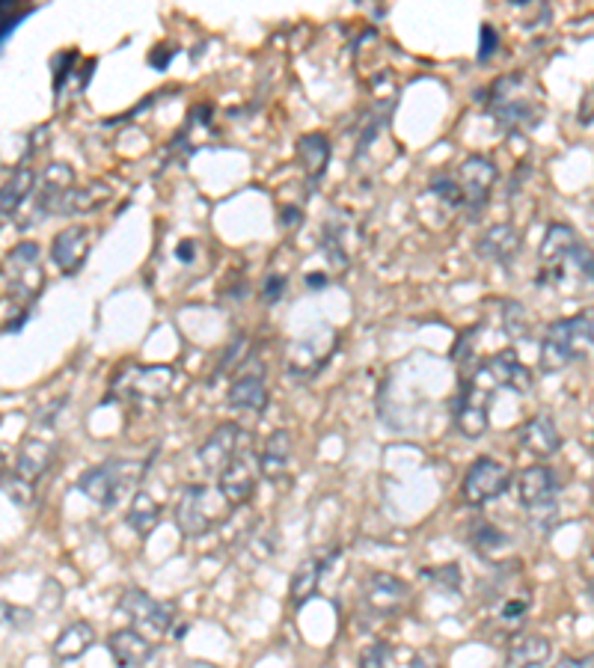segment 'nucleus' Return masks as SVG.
<instances>
[{
  "label": "nucleus",
  "instance_id": "nucleus-20",
  "mask_svg": "<svg viewBox=\"0 0 594 668\" xmlns=\"http://www.w3.org/2000/svg\"><path fill=\"white\" fill-rule=\"evenodd\" d=\"M336 556H339V549L330 547L327 553H324V556H313V559H306L301 568L294 570L292 589H289V598H292L294 609L306 606V603L315 598V591H318V582H322L324 574L330 570V565L336 561Z\"/></svg>",
  "mask_w": 594,
  "mask_h": 668
},
{
  "label": "nucleus",
  "instance_id": "nucleus-8",
  "mask_svg": "<svg viewBox=\"0 0 594 668\" xmlns=\"http://www.w3.org/2000/svg\"><path fill=\"white\" fill-rule=\"evenodd\" d=\"M120 609L132 619L137 633H146V636L152 638L167 636L172 630V624H176V603L155 600L152 594H146V591L141 589L122 591Z\"/></svg>",
  "mask_w": 594,
  "mask_h": 668
},
{
  "label": "nucleus",
  "instance_id": "nucleus-54",
  "mask_svg": "<svg viewBox=\"0 0 594 668\" xmlns=\"http://www.w3.org/2000/svg\"><path fill=\"white\" fill-rule=\"evenodd\" d=\"M306 286L313 291L324 289V286H327V277H324V274H310V277H306Z\"/></svg>",
  "mask_w": 594,
  "mask_h": 668
},
{
  "label": "nucleus",
  "instance_id": "nucleus-13",
  "mask_svg": "<svg viewBox=\"0 0 594 668\" xmlns=\"http://www.w3.org/2000/svg\"><path fill=\"white\" fill-rule=\"evenodd\" d=\"M407 598H411L407 582L393 577V574H372V577L366 579L363 606L369 609L372 615H378V619H393V615H399L404 603H407Z\"/></svg>",
  "mask_w": 594,
  "mask_h": 668
},
{
  "label": "nucleus",
  "instance_id": "nucleus-11",
  "mask_svg": "<svg viewBox=\"0 0 594 668\" xmlns=\"http://www.w3.org/2000/svg\"><path fill=\"white\" fill-rule=\"evenodd\" d=\"M455 179L461 185L463 211L470 214V220H479V214H482L487 200H491V190H494L496 179H500V170H496L491 160L482 158V155H470L458 167Z\"/></svg>",
  "mask_w": 594,
  "mask_h": 668
},
{
  "label": "nucleus",
  "instance_id": "nucleus-27",
  "mask_svg": "<svg viewBox=\"0 0 594 668\" xmlns=\"http://www.w3.org/2000/svg\"><path fill=\"white\" fill-rule=\"evenodd\" d=\"M92 645H96V630H92V624L75 621V624L63 630L60 636L54 638L51 650H54V657L60 659V663H75V659H81Z\"/></svg>",
  "mask_w": 594,
  "mask_h": 668
},
{
  "label": "nucleus",
  "instance_id": "nucleus-30",
  "mask_svg": "<svg viewBox=\"0 0 594 668\" xmlns=\"http://www.w3.org/2000/svg\"><path fill=\"white\" fill-rule=\"evenodd\" d=\"M125 523L132 526V532L137 538H149L152 528L161 523V502L146 493V490H134L132 502H128V514H125Z\"/></svg>",
  "mask_w": 594,
  "mask_h": 668
},
{
  "label": "nucleus",
  "instance_id": "nucleus-26",
  "mask_svg": "<svg viewBox=\"0 0 594 668\" xmlns=\"http://www.w3.org/2000/svg\"><path fill=\"white\" fill-rule=\"evenodd\" d=\"M330 141L324 134H303L298 141V160H301L303 172L310 185H318L327 172V164H330Z\"/></svg>",
  "mask_w": 594,
  "mask_h": 668
},
{
  "label": "nucleus",
  "instance_id": "nucleus-47",
  "mask_svg": "<svg viewBox=\"0 0 594 668\" xmlns=\"http://www.w3.org/2000/svg\"><path fill=\"white\" fill-rule=\"evenodd\" d=\"M285 286H289V280H285L282 274H271V277L262 282V300H265V303H277V300L285 294Z\"/></svg>",
  "mask_w": 594,
  "mask_h": 668
},
{
  "label": "nucleus",
  "instance_id": "nucleus-33",
  "mask_svg": "<svg viewBox=\"0 0 594 668\" xmlns=\"http://www.w3.org/2000/svg\"><path fill=\"white\" fill-rule=\"evenodd\" d=\"M576 241L580 238H576L574 226H568V223H553V226H547L545 244H541V265L564 256L568 249L574 247Z\"/></svg>",
  "mask_w": 594,
  "mask_h": 668
},
{
  "label": "nucleus",
  "instance_id": "nucleus-35",
  "mask_svg": "<svg viewBox=\"0 0 594 668\" xmlns=\"http://www.w3.org/2000/svg\"><path fill=\"white\" fill-rule=\"evenodd\" d=\"M529 606H533V603H529V594H508V598L500 603V609H496V621H500L505 630L517 633V630L524 627Z\"/></svg>",
  "mask_w": 594,
  "mask_h": 668
},
{
  "label": "nucleus",
  "instance_id": "nucleus-10",
  "mask_svg": "<svg viewBox=\"0 0 594 668\" xmlns=\"http://www.w3.org/2000/svg\"><path fill=\"white\" fill-rule=\"evenodd\" d=\"M592 282V249L583 241H576L559 259L547 261L538 270V286L547 289H580Z\"/></svg>",
  "mask_w": 594,
  "mask_h": 668
},
{
  "label": "nucleus",
  "instance_id": "nucleus-18",
  "mask_svg": "<svg viewBox=\"0 0 594 668\" xmlns=\"http://www.w3.org/2000/svg\"><path fill=\"white\" fill-rule=\"evenodd\" d=\"M205 499H209V490L202 488V485H188L179 493L176 526H179L184 538H202L212 528V520H209V511H205Z\"/></svg>",
  "mask_w": 594,
  "mask_h": 668
},
{
  "label": "nucleus",
  "instance_id": "nucleus-15",
  "mask_svg": "<svg viewBox=\"0 0 594 668\" xmlns=\"http://www.w3.org/2000/svg\"><path fill=\"white\" fill-rule=\"evenodd\" d=\"M256 481H259V469L250 460V455L238 452L217 476V493L229 502L232 509H244L256 490Z\"/></svg>",
  "mask_w": 594,
  "mask_h": 668
},
{
  "label": "nucleus",
  "instance_id": "nucleus-4",
  "mask_svg": "<svg viewBox=\"0 0 594 668\" xmlns=\"http://www.w3.org/2000/svg\"><path fill=\"white\" fill-rule=\"evenodd\" d=\"M500 389L494 387V380L487 378L484 366L475 369L473 378L463 380L461 392L452 404L455 431L467 439H479L484 431L491 428V404Z\"/></svg>",
  "mask_w": 594,
  "mask_h": 668
},
{
  "label": "nucleus",
  "instance_id": "nucleus-6",
  "mask_svg": "<svg viewBox=\"0 0 594 668\" xmlns=\"http://www.w3.org/2000/svg\"><path fill=\"white\" fill-rule=\"evenodd\" d=\"M176 371L170 366H125L113 378V399L134 401V404H161L170 399Z\"/></svg>",
  "mask_w": 594,
  "mask_h": 668
},
{
  "label": "nucleus",
  "instance_id": "nucleus-32",
  "mask_svg": "<svg viewBox=\"0 0 594 668\" xmlns=\"http://www.w3.org/2000/svg\"><path fill=\"white\" fill-rule=\"evenodd\" d=\"M324 357H327V350L313 348V339L294 342L292 350H289V375L298 380L313 378L315 371L324 366Z\"/></svg>",
  "mask_w": 594,
  "mask_h": 668
},
{
  "label": "nucleus",
  "instance_id": "nucleus-1",
  "mask_svg": "<svg viewBox=\"0 0 594 668\" xmlns=\"http://www.w3.org/2000/svg\"><path fill=\"white\" fill-rule=\"evenodd\" d=\"M487 113L494 116V122L503 131L520 134V131L541 125L545 101H541V92L535 90V84L526 78L524 71H514V75H503L491 87V92H487Z\"/></svg>",
  "mask_w": 594,
  "mask_h": 668
},
{
  "label": "nucleus",
  "instance_id": "nucleus-46",
  "mask_svg": "<svg viewBox=\"0 0 594 668\" xmlns=\"http://www.w3.org/2000/svg\"><path fill=\"white\" fill-rule=\"evenodd\" d=\"M496 48H500V33H496L494 24H482V33H479V63L494 60Z\"/></svg>",
  "mask_w": 594,
  "mask_h": 668
},
{
  "label": "nucleus",
  "instance_id": "nucleus-22",
  "mask_svg": "<svg viewBox=\"0 0 594 668\" xmlns=\"http://www.w3.org/2000/svg\"><path fill=\"white\" fill-rule=\"evenodd\" d=\"M51 464H54V443L42 437H27L19 446L12 472H15L19 479L27 481V485H36V481L48 472Z\"/></svg>",
  "mask_w": 594,
  "mask_h": 668
},
{
  "label": "nucleus",
  "instance_id": "nucleus-21",
  "mask_svg": "<svg viewBox=\"0 0 594 668\" xmlns=\"http://www.w3.org/2000/svg\"><path fill=\"white\" fill-rule=\"evenodd\" d=\"M108 650H111L116 668H146V663H149L152 654H155V645L134 627H125L111 633Z\"/></svg>",
  "mask_w": 594,
  "mask_h": 668
},
{
  "label": "nucleus",
  "instance_id": "nucleus-5",
  "mask_svg": "<svg viewBox=\"0 0 594 668\" xmlns=\"http://www.w3.org/2000/svg\"><path fill=\"white\" fill-rule=\"evenodd\" d=\"M517 490H520V505L529 514L533 528L550 532L559 523V476H556V469H550L547 464H535V467L524 469Z\"/></svg>",
  "mask_w": 594,
  "mask_h": 668
},
{
  "label": "nucleus",
  "instance_id": "nucleus-41",
  "mask_svg": "<svg viewBox=\"0 0 594 668\" xmlns=\"http://www.w3.org/2000/svg\"><path fill=\"white\" fill-rule=\"evenodd\" d=\"M526 327H529V315L526 310L517 303V300H508L503 312V330L508 339H524Z\"/></svg>",
  "mask_w": 594,
  "mask_h": 668
},
{
  "label": "nucleus",
  "instance_id": "nucleus-43",
  "mask_svg": "<svg viewBox=\"0 0 594 668\" xmlns=\"http://www.w3.org/2000/svg\"><path fill=\"white\" fill-rule=\"evenodd\" d=\"M33 621L31 609L12 606L7 600H0V630H27Z\"/></svg>",
  "mask_w": 594,
  "mask_h": 668
},
{
  "label": "nucleus",
  "instance_id": "nucleus-2",
  "mask_svg": "<svg viewBox=\"0 0 594 668\" xmlns=\"http://www.w3.org/2000/svg\"><path fill=\"white\" fill-rule=\"evenodd\" d=\"M594 345V321L592 310L580 312L574 319L553 321L547 327L545 339H541V354H538V366L547 375L562 371L568 366H574L580 359L592 354Z\"/></svg>",
  "mask_w": 594,
  "mask_h": 668
},
{
  "label": "nucleus",
  "instance_id": "nucleus-9",
  "mask_svg": "<svg viewBox=\"0 0 594 668\" xmlns=\"http://www.w3.org/2000/svg\"><path fill=\"white\" fill-rule=\"evenodd\" d=\"M508 485H512V469L505 467L503 460L479 458L463 476L461 499L467 505L479 509V505H487L496 497H503Z\"/></svg>",
  "mask_w": 594,
  "mask_h": 668
},
{
  "label": "nucleus",
  "instance_id": "nucleus-39",
  "mask_svg": "<svg viewBox=\"0 0 594 668\" xmlns=\"http://www.w3.org/2000/svg\"><path fill=\"white\" fill-rule=\"evenodd\" d=\"M0 490H3V493H7L15 505L24 509V505H31L33 502V490H36V485H27V481L19 479L12 469L3 467V472H0Z\"/></svg>",
  "mask_w": 594,
  "mask_h": 668
},
{
  "label": "nucleus",
  "instance_id": "nucleus-45",
  "mask_svg": "<svg viewBox=\"0 0 594 668\" xmlns=\"http://www.w3.org/2000/svg\"><path fill=\"white\" fill-rule=\"evenodd\" d=\"M78 60H81L78 51H63L60 57L54 60V92H57V96H60L63 87L69 84L71 66H78Z\"/></svg>",
  "mask_w": 594,
  "mask_h": 668
},
{
  "label": "nucleus",
  "instance_id": "nucleus-55",
  "mask_svg": "<svg viewBox=\"0 0 594 668\" xmlns=\"http://www.w3.org/2000/svg\"><path fill=\"white\" fill-rule=\"evenodd\" d=\"M191 668H214V666H209V663H193Z\"/></svg>",
  "mask_w": 594,
  "mask_h": 668
},
{
  "label": "nucleus",
  "instance_id": "nucleus-50",
  "mask_svg": "<svg viewBox=\"0 0 594 668\" xmlns=\"http://www.w3.org/2000/svg\"><path fill=\"white\" fill-rule=\"evenodd\" d=\"M411 668H446V666L440 663V657H437L434 650H419V654L413 657Z\"/></svg>",
  "mask_w": 594,
  "mask_h": 668
},
{
  "label": "nucleus",
  "instance_id": "nucleus-29",
  "mask_svg": "<svg viewBox=\"0 0 594 668\" xmlns=\"http://www.w3.org/2000/svg\"><path fill=\"white\" fill-rule=\"evenodd\" d=\"M553 654L550 638L545 636H520L517 642L508 645L505 654V668H538L545 666L547 659Z\"/></svg>",
  "mask_w": 594,
  "mask_h": 668
},
{
  "label": "nucleus",
  "instance_id": "nucleus-14",
  "mask_svg": "<svg viewBox=\"0 0 594 668\" xmlns=\"http://www.w3.org/2000/svg\"><path fill=\"white\" fill-rule=\"evenodd\" d=\"M244 443H247L244 431L238 428V425L226 422V425H221V428L214 431L212 437L200 446V452H197V467H200L205 476H214V479H217L223 467L242 452Z\"/></svg>",
  "mask_w": 594,
  "mask_h": 668
},
{
  "label": "nucleus",
  "instance_id": "nucleus-3",
  "mask_svg": "<svg viewBox=\"0 0 594 668\" xmlns=\"http://www.w3.org/2000/svg\"><path fill=\"white\" fill-rule=\"evenodd\" d=\"M146 469H149V460H104L99 467L81 472L78 490L83 497H90L99 509H116L122 499L141 485Z\"/></svg>",
  "mask_w": 594,
  "mask_h": 668
},
{
  "label": "nucleus",
  "instance_id": "nucleus-40",
  "mask_svg": "<svg viewBox=\"0 0 594 668\" xmlns=\"http://www.w3.org/2000/svg\"><path fill=\"white\" fill-rule=\"evenodd\" d=\"M432 193L437 200H444L449 209H463V193L458 179H455V172H440V176H434Z\"/></svg>",
  "mask_w": 594,
  "mask_h": 668
},
{
  "label": "nucleus",
  "instance_id": "nucleus-51",
  "mask_svg": "<svg viewBox=\"0 0 594 668\" xmlns=\"http://www.w3.org/2000/svg\"><path fill=\"white\" fill-rule=\"evenodd\" d=\"M303 223V211L294 209V205H285L282 209V226H301Z\"/></svg>",
  "mask_w": 594,
  "mask_h": 668
},
{
  "label": "nucleus",
  "instance_id": "nucleus-44",
  "mask_svg": "<svg viewBox=\"0 0 594 668\" xmlns=\"http://www.w3.org/2000/svg\"><path fill=\"white\" fill-rule=\"evenodd\" d=\"M339 247H343V232L336 230V223H327V230H324V253L333 261V268H345L348 265V256Z\"/></svg>",
  "mask_w": 594,
  "mask_h": 668
},
{
  "label": "nucleus",
  "instance_id": "nucleus-36",
  "mask_svg": "<svg viewBox=\"0 0 594 668\" xmlns=\"http://www.w3.org/2000/svg\"><path fill=\"white\" fill-rule=\"evenodd\" d=\"M247 350H250V339H247L244 333H238V336L229 342V348L223 350L221 359H217V369H214L212 380L226 378V375H232V371L238 369V366H244V359L250 357Z\"/></svg>",
  "mask_w": 594,
  "mask_h": 668
},
{
  "label": "nucleus",
  "instance_id": "nucleus-12",
  "mask_svg": "<svg viewBox=\"0 0 594 668\" xmlns=\"http://www.w3.org/2000/svg\"><path fill=\"white\" fill-rule=\"evenodd\" d=\"M71 190H75V170L69 164H48L42 170L40 190H36V214L40 218L69 214Z\"/></svg>",
  "mask_w": 594,
  "mask_h": 668
},
{
  "label": "nucleus",
  "instance_id": "nucleus-48",
  "mask_svg": "<svg viewBox=\"0 0 594 668\" xmlns=\"http://www.w3.org/2000/svg\"><path fill=\"white\" fill-rule=\"evenodd\" d=\"M473 342H475V327L467 330V333H461L458 336V342H455V350H452V359L455 363H470V357H473Z\"/></svg>",
  "mask_w": 594,
  "mask_h": 668
},
{
  "label": "nucleus",
  "instance_id": "nucleus-25",
  "mask_svg": "<svg viewBox=\"0 0 594 668\" xmlns=\"http://www.w3.org/2000/svg\"><path fill=\"white\" fill-rule=\"evenodd\" d=\"M36 188V172L31 167H19L10 179L0 185V223H7L19 214L24 200L31 197Z\"/></svg>",
  "mask_w": 594,
  "mask_h": 668
},
{
  "label": "nucleus",
  "instance_id": "nucleus-56",
  "mask_svg": "<svg viewBox=\"0 0 594 668\" xmlns=\"http://www.w3.org/2000/svg\"><path fill=\"white\" fill-rule=\"evenodd\" d=\"M0 472H3V455H0Z\"/></svg>",
  "mask_w": 594,
  "mask_h": 668
},
{
  "label": "nucleus",
  "instance_id": "nucleus-38",
  "mask_svg": "<svg viewBox=\"0 0 594 668\" xmlns=\"http://www.w3.org/2000/svg\"><path fill=\"white\" fill-rule=\"evenodd\" d=\"M33 12V7H24V3H10V0H0V48L7 45L15 27L21 21L27 19Z\"/></svg>",
  "mask_w": 594,
  "mask_h": 668
},
{
  "label": "nucleus",
  "instance_id": "nucleus-23",
  "mask_svg": "<svg viewBox=\"0 0 594 668\" xmlns=\"http://www.w3.org/2000/svg\"><path fill=\"white\" fill-rule=\"evenodd\" d=\"M517 437H520V449L538 460L553 458L559 446H562L559 428H556V422L550 420V416H535V420H529Z\"/></svg>",
  "mask_w": 594,
  "mask_h": 668
},
{
  "label": "nucleus",
  "instance_id": "nucleus-7",
  "mask_svg": "<svg viewBox=\"0 0 594 668\" xmlns=\"http://www.w3.org/2000/svg\"><path fill=\"white\" fill-rule=\"evenodd\" d=\"M3 274L10 280V294L15 303H21V310L31 312L33 300L42 294L45 286V270L40 265V244L24 241L12 249L10 256L3 259Z\"/></svg>",
  "mask_w": 594,
  "mask_h": 668
},
{
  "label": "nucleus",
  "instance_id": "nucleus-42",
  "mask_svg": "<svg viewBox=\"0 0 594 668\" xmlns=\"http://www.w3.org/2000/svg\"><path fill=\"white\" fill-rule=\"evenodd\" d=\"M395 650L390 642H374L360 654V668H393Z\"/></svg>",
  "mask_w": 594,
  "mask_h": 668
},
{
  "label": "nucleus",
  "instance_id": "nucleus-53",
  "mask_svg": "<svg viewBox=\"0 0 594 668\" xmlns=\"http://www.w3.org/2000/svg\"><path fill=\"white\" fill-rule=\"evenodd\" d=\"M580 122L592 125V92H585V108H580Z\"/></svg>",
  "mask_w": 594,
  "mask_h": 668
},
{
  "label": "nucleus",
  "instance_id": "nucleus-31",
  "mask_svg": "<svg viewBox=\"0 0 594 668\" xmlns=\"http://www.w3.org/2000/svg\"><path fill=\"white\" fill-rule=\"evenodd\" d=\"M470 544H473V549L482 559L496 561L505 549L512 547V538L505 535L503 528L494 526V523H475V528L470 532Z\"/></svg>",
  "mask_w": 594,
  "mask_h": 668
},
{
  "label": "nucleus",
  "instance_id": "nucleus-16",
  "mask_svg": "<svg viewBox=\"0 0 594 668\" xmlns=\"http://www.w3.org/2000/svg\"><path fill=\"white\" fill-rule=\"evenodd\" d=\"M253 366L244 359V371L232 380L229 387V404L232 410H247V413H265L268 408V387H265V369L256 357Z\"/></svg>",
  "mask_w": 594,
  "mask_h": 668
},
{
  "label": "nucleus",
  "instance_id": "nucleus-52",
  "mask_svg": "<svg viewBox=\"0 0 594 668\" xmlns=\"http://www.w3.org/2000/svg\"><path fill=\"white\" fill-rule=\"evenodd\" d=\"M193 253H197V247H193V241H182L179 247H176V256L182 261H193Z\"/></svg>",
  "mask_w": 594,
  "mask_h": 668
},
{
  "label": "nucleus",
  "instance_id": "nucleus-17",
  "mask_svg": "<svg viewBox=\"0 0 594 668\" xmlns=\"http://www.w3.org/2000/svg\"><path fill=\"white\" fill-rule=\"evenodd\" d=\"M92 230L90 226H69L60 235H54L51 241V259L60 268V274L75 277L83 268V261L90 256L92 247Z\"/></svg>",
  "mask_w": 594,
  "mask_h": 668
},
{
  "label": "nucleus",
  "instance_id": "nucleus-19",
  "mask_svg": "<svg viewBox=\"0 0 594 668\" xmlns=\"http://www.w3.org/2000/svg\"><path fill=\"white\" fill-rule=\"evenodd\" d=\"M482 366L487 371V378L494 380L496 389H512L517 396H526L533 389V371L526 369L514 350H500Z\"/></svg>",
  "mask_w": 594,
  "mask_h": 668
},
{
  "label": "nucleus",
  "instance_id": "nucleus-34",
  "mask_svg": "<svg viewBox=\"0 0 594 668\" xmlns=\"http://www.w3.org/2000/svg\"><path fill=\"white\" fill-rule=\"evenodd\" d=\"M111 200V188L104 181H92L87 188H75L71 190V202H69V214H83V211H92L104 205Z\"/></svg>",
  "mask_w": 594,
  "mask_h": 668
},
{
  "label": "nucleus",
  "instance_id": "nucleus-37",
  "mask_svg": "<svg viewBox=\"0 0 594 668\" xmlns=\"http://www.w3.org/2000/svg\"><path fill=\"white\" fill-rule=\"evenodd\" d=\"M423 577L432 582L434 589L446 591V594H458L461 591V568L455 565V561H449V565H440V568H425Z\"/></svg>",
  "mask_w": 594,
  "mask_h": 668
},
{
  "label": "nucleus",
  "instance_id": "nucleus-49",
  "mask_svg": "<svg viewBox=\"0 0 594 668\" xmlns=\"http://www.w3.org/2000/svg\"><path fill=\"white\" fill-rule=\"evenodd\" d=\"M172 54H176V51H170V45H158V48H152L149 66H155V69L164 71V69H167V66H170Z\"/></svg>",
  "mask_w": 594,
  "mask_h": 668
},
{
  "label": "nucleus",
  "instance_id": "nucleus-28",
  "mask_svg": "<svg viewBox=\"0 0 594 668\" xmlns=\"http://www.w3.org/2000/svg\"><path fill=\"white\" fill-rule=\"evenodd\" d=\"M289 460H292V437H289V431H273L268 443H265L262 455H259L262 479L280 481L285 476V469H289Z\"/></svg>",
  "mask_w": 594,
  "mask_h": 668
},
{
  "label": "nucleus",
  "instance_id": "nucleus-24",
  "mask_svg": "<svg viewBox=\"0 0 594 668\" xmlns=\"http://www.w3.org/2000/svg\"><path fill=\"white\" fill-rule=\"evenodd\" d=\"M475 249H479L482 259H491L496 265H508L520 253V232L514 230L512 223H496V226H491L479 238Z\"/></svg>",
  "mask_w": 594,
  "mask_h": 668
}]
</instances>
